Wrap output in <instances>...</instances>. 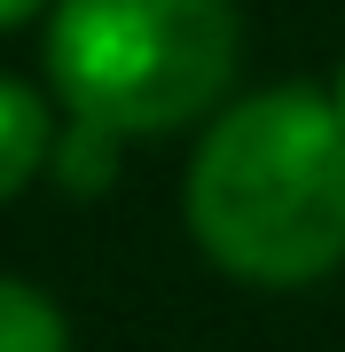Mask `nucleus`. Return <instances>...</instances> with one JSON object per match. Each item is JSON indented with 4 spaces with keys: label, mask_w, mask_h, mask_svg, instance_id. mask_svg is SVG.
Wrapping results in <instances>:
<instances>
[{
    "label": "nucleus",
    "mask_w": 345,
    "mask_h": 352,
    "mask_svg": "<svg viewBox=\"0 0 345 352\" xmlns=\"http://www.w3.org/2000/svg\"><path fill=\"white\" fill-rule=\"evenodd\" d=\"M189 235L243 282H314L345 258V110L267 87L220 110L189 157Z\"/></svg>",
    "instance_id": "f257e3e1"
},
{
    "label": "nucleus",
    "mask_w": 345,
    "mask_h": 352,
    "mask_svg": "<svg viewBox=\"0 0 345 352\" xmlns=\"http://www.w3.org/2000/svg\"><path fill=\"white\" fill-rule=\"evenodd\" d=\"M48 71L79 126L165 133L220 102L236 71L228 0H55Z\"/></svg>",
    "instance_id": "f03ea898"
},
{
    "label": "nucleus",
    "mask_w": 345,
    "mask_h": 352,
    "mask_svg": "<svg viewBox=\"0 0 345 352\" xmlns=\"http://www.w3.org/2000/svg\"><path fill=\"white\" fill-rule=\"evenodd\" d=\"M48 149H55L48 102H39L24 78H0V204H8L39 164H48Z\"/></svg>",
    "instance_id": "7ed1b4c3"
},
{
    "label": "nucleus",
    "mask_w": 345,
    "mask_h": 352,
    "mask_svg": "<svg viewBox=\"0 0 345 352\" xmlns=\"http://www.w3.org/2000/svg\"><path fill=\"white\" fill-rule=\"evenodd\" d=\"M0 352H71V329L32 282L0 274Z\"/></svg>",
    "instance_id": "20e7f679"
},
{
    "label": "nucleus",
    "mask_w": 345,
    "mask_h": 352,
    "mask_svg": "<svg viewBox=\"0 0 345 352\" xmlns=\"http://www.w3.org/2000/svg\"><path fill=\"white\" fill-rule=\"evenodd\" d=\"M110 149H118V133H103V126H71V141L55 149V164H63V180H71V188H103Z\"/></svg>",
    "instance_id": "39448f33"
},
{
    "label": "nucleus",
    "mask_w": 345,
    "mask_h": 352,
    "mask_svg": "<svg viewBox=\"0 0 345 352\" xmlns=\"http://www.w3.org/2000/svg\"><path fill=\"white\" fill-rule=\"evenodd\" d=\"M39 0H0V24H16V16H32Z\"/></svg>",
    "instance_id": "423d86ee"
},
{
    "label": "nucleus",
    "mask_w": 345,
    "mask_h": 352,
    "mask_svg": "<svg viewBox=\"0 0 345 352\" xmlns=\"http://www.w3.org/2000/svg\"><path fill=\"white\" fill-rule=\"evenodd\" d=\"M337 110H345V63H337Z\"/></svg>",
    "instance_id": "0eeeda50"
}]
</instances>
